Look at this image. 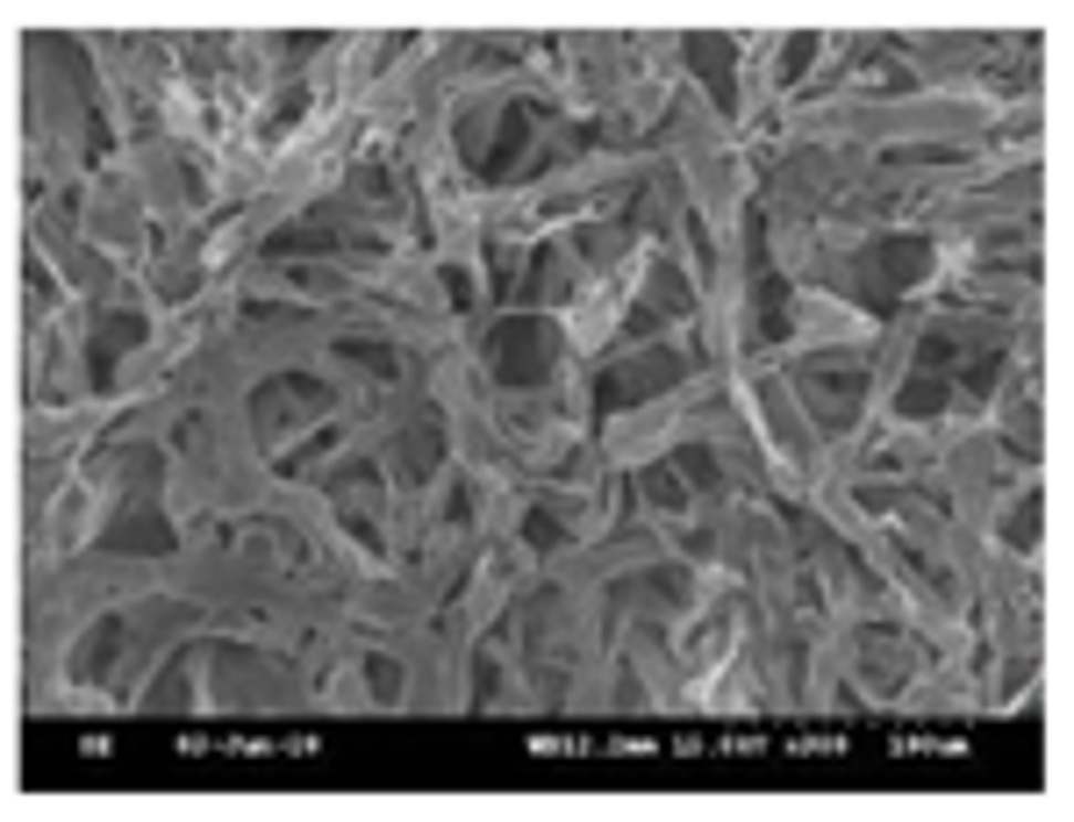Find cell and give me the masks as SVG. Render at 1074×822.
<instances>
[{
    "instance_id": "obj_1",
    "label": "cell",
    "mask_w": 1074,
    "mask_h": 822,
    "mask_svg": "<svg viewBox=\"0 0 1074 822\" xmlns=\"http://www.w3.org/2000/svg\"><path fill=\"white\" fill-rule=\"evenodd\" d=\"M552 329H538V315H517V323L494 329V379L502 387H538L552 379Z\"/></svg>"
},
{
    "instance_id": "obj_2",
    "label": "cell",
    "mask_w": 1074,
    "mask_h": 822,
    "mask_svg": "<svg viewBox=\"0 0 1074 822\" xmlns=\"http://www.w3.org/2000/svg\"><path fill=\"white\" fill-rule=\"evenodd\" d=\"M925 272V251L910 236H896L888 251H867L859 257V280H867V308H896V286Z\"/></svg>"
},
{
    "instance_id": "obj_3",
    "label": "cell",
    "mask_w": 1074,
    "mask_h": 822,
    "mask_svg": "<svg viewBox=\"0 0 1074 822\" xmlns=\"http://www.w3.org/2000/svg\"><path fill=\"white\" fill-rule=\"evenodd\" d=\"M674 379H680V358L674 351H645L638 365H624V372L602 379V408H630V401H645V393L674 387Z\"/></svg>"
},
{
    "instance_id": "obj_4",
    "label": "cell",
    "mask_w": 1074,
    "mask_h": 822,
    "mask_svg": "<svg viewBox=\"0 0 1074 822\" xmlns=\"http://www.w3.org/2000/svg\"><path fill=\"white\" fill-rule=\"evenodd\" d=\"M896 408H903V415H910V422H925V415H939V408H946V379H939V372H917V379H910V387H903V393H896Z\"/></svg>"
},
{
    "instance_id": "obj_5",
    "label": "cell",
    "mask_w": 1074,
    "mask_h": 822,
    "mask_svg": "<svg viewBox=\"0 0 1074 822\" xmlns=\"http://www.w3.org/2000/svg\"><path fill=\"white\" fill-rule=\"evenodd\" d=\"M523 122H531V108H509V115H502V136H494L488 165H480V172H488V179H502V172H509V158H517V150H523Z\"/></svg>"
},
{
    "instance_id": "obj_6",
    "label": "cell",
    "mask_w": 1074,
    "mask_h": 822,
    "mask_svg": "<svg viewBox=\"0 0 1074 822\" xmlns=\"http://www.w3.org/2000/svg\"><path fill=\"white\" fill-rule=\"evenodd\" d=\"M760 323H767V337L789 329V286H781L774 272H760Z\"/></svg>"
},
{
    "instance_id": "obj_7",
    "label": "cell",
    "mask_w": 1074,
    "mask_h": 822,
    "mask_svg": "<svg viewBox=\"0 0 1074 822\" xmlns=\"http://www.w3.org/2000/svg\"><path fill=\"white\" fill-rule=\"evenodd\" d=\"M952 358H960V329H952V323H946V329H931V337L917 344V365H925V372H946Z\"/></svg>"
},
{
    "instance_id": "obj_8",
    "label": "cell",
    "mask_w": 1074,
    "mask_h": 822,
    "mask_svg": "<svg viewBox=\"0 0 1074 822\" xmlns=\"http://www.w3.org/2000/svg\"><path fill=\"white\" fill-rule=\"evenodd\" d=\"M344 358H358V365H373V372H380V379H387V372H395V351H387V344H380V337H373V344H344Z\"/></svg>"
},
{
    "instance_id": "obj_9",
    "label": "cell",
    "mask_w": 1074,
    "mask_h": 822,
    "mask_svg": "<svg viewBox=\"0 0 1074 822\" xmlns=\"http://www.w3.org/2000/svg\"><path fill=\"white\" fill-rule=\"evenodd\" d=\"M680 472H688V479L695 486H717V459H709V451H680V459H674Z\"/></svg>"
},
{
    "instance_id": "obj_10",
    "label": "cell",
    "mask_w": 1074,
    "mask_h": 822,
    "mask_svg": "<svg viewBox=\"0 0 1074 822\" xmlns=\"http://www.w3.org/2000/svg\"><path fill=\"white\" fill-rule=\"evenodd\" d=\"M523 537H531L538 551H552V544H559V523H552V515H538V508H531V523H523Z\"/></svg>"
},
{
    "instance_id": "obj_11",
    "label": "cell",
    "mask_w": 1074,
    "mask_h": 822,
    "mask_svg": "<svg viewBox=\"0 0 1074 822\" xmlns=\"http://www.w3.org/2000/svg\"><path fill=\"white\" fill-rule=\"evenodd\" d=\"M1039 537V500H1024L1018 508V529H1010V544H1032Z\"/></svg>"
},
{
    "instance_id": "obj_12",
    "label": "cell",
    "mask_w": 1074,
    "mask_h": 822,
    "mask_svg": "<svg viewBox=\"0 0 1074 822\" xmlns=\"http://www.w3.org/2000/svg\"><path fill=\"white\" fill-rule=\"evenodd\" d=\"M445 286H451V301H459V308H473V280H466V272H445Z\"/></svg>"
},
{
    "instance_id": "obj_13",
    "label": "cell",
    "mask_w": 1074,
    "mask_h": 822,
    "mask_svg": "<svg viewBox=\"0 0 1074 822\" xmlns=\"http://www.w3.org/2000/svg\"><path fill=\"white\" fill-rule=\"evenodd\" d=\"M366 673H373V687H380V694H395V687H402V679H395V665H387V658H373Z\"/></svg>"
}]
</instances>
